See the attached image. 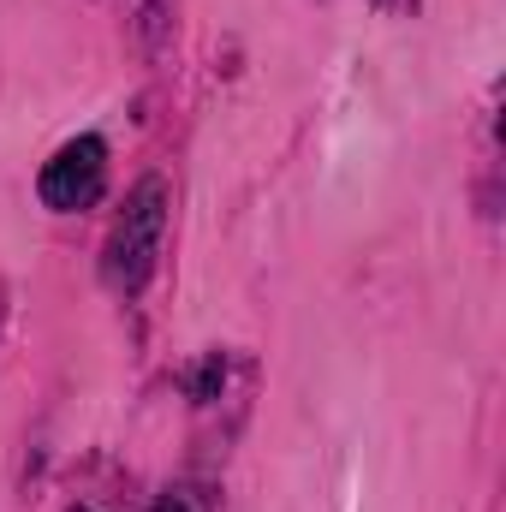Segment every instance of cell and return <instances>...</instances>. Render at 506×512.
<instances>
[{"instance_id": "6da1fadb", "label": "cell", "mask_w": 506, "mask_h": 512, "mask_svg": "<svg viewBox=\"0 0 506 512\" xmlns=\"http://www.w3.org/2000/svg\"><path fill=\"white\" fill-rule=\"evenodd\" d=\"M161 233H167V185L161 179H143L126 197V215L108 239V286L120 292H143V280L155 274V256H161Z\"/></svg>"}, {"instance_id": "7a4b0ae2", "label": "cell", "mask_w": 506, "mask_h": 512, "mask_svg": "<svg viewBox=\"0 0 506 512\" xmlns=\"http://www.w3.org/2000/svg\"><path fill=\"white\" fill-rule=\"evenodd\" d=\"M102 185H108V143H102V137H72V143H60L54 161H48L42 179H36L42 203L60 209V215L90 209V203L102 197Z\"/></svg>"}, {"instance_id": "3957f363", "label": "cell", "mask_w": 506, "mask_h": 512, "mask_svg": "<svg viewBox=\"0 0 506 512\" xmlns=\"http://www.w3.org/2000/svg\"><path fill=\"white\" fill-rule=\"evenodd\" d=\"M221 382H227V358H221V352H209V358H203V370H197V382H191V399H215Z\"/></svg>"}, {"instance_id": "277c9868", "label": "cell", "mask_w": 506, "mask_h": 512, "mask_svg": "<svg viewBox=\"0 0 506 512\" xmlns=\"http://www.w3.org/2000/svg\"><path fill=\"white\" fill-rule=\"evenodd\" d=\"M155 512H191V507H185V501H173V495H167V501H155Z\"/></svg>"}, {"instance_id": "5b68a950", "label": "cell", "mask_w": 506, "mask_h": 512, "mask_svg": "<svg viewBox=\"0 0 506 512\" xmlns=\"http://www.w3.org/2000/svg\"><path fill=\"white\" fill-rule=\"evenodd\" d=\"M0 316H6V292H0Z\"/></svg>"}, {"instance_id": "8992f818", "label": "cell", "mask_w": 506, "mask_h": 512, "mask_svg": "<svg viewBox=\"0 0 506 512\" xmlns=\"http://www.w3.org/2000/svg\"><path fill=\"white\" fill-rule=\"evenodd\" d=\"M72 512H90V507H72Z\"/></svg>"}]
</instances>
